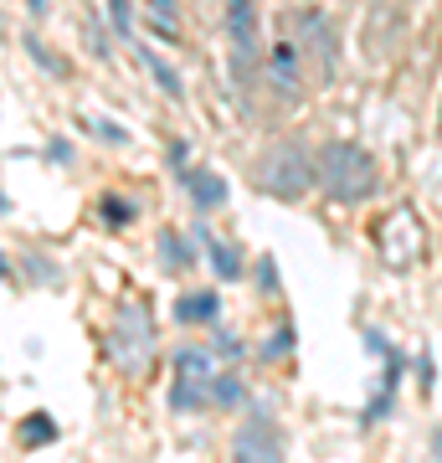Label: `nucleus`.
I'll return each instance as SVG.
<instances>
[{"label":"nucleus","instance_id":"1","mask_svg":"<svg viewBox=\"0 0 442 463\" xmlns=\"http://www.w3.org/2000/svg\"><path fill=\"white\" fill-rule=\"evenodd\" d=\"M252 185L273 201H298L319 185V155H309L304 139H278L252 160Z\"/></svg>","mask_w":442,"mask_h":463},{"label":"nucleus","instance_id":"2","mask_svg":"<svg viewBox=\"0 0 442 463\" xmlns=\"http://www.w3.org/2000/svg\"><path fill=\"white\" fill-rule=\"evenodd\" d=\"M319 185L340 206H355V201H371L381 185V170L371 160V149L350 145V139H334V145L319 149Z\"/></svg>","mask_w":442,"mask_h":463},{"label":"nucleus","instance_id":"3","mask_svg":"<svg viewBox=\"0 0 442 463\" xmlns=\"http://www.w3.org/2000/svg\"><path fill=\"white\" fill-rule=\"evenodd\" d=\"M103 355L118 376L145 381L155 371V319H149V309H139V304L118 309L108 335H103Z\"/></svg>","mask_w":442,"mask_h":463},{"label":"nucleus","instance_id":"4","mask_svg":"<svg viewBox=\"0 0 442 463\" xmlns=\"http://www.w3.org/2000/svg\"><path fill=\"white\" fill-rule=\"evenodd\" d=\"M376 248L381 258L391 263V273H411V268L427 258V232H422V216L411 206H396V212L381 216L376 227Z\"/></svg>","mask_w":442,"mask_h":463},{"label":"nucleus","instance_id":"5","mask_svg":"<svg viewBox=\"0 0 442 463\" xmlns=\"http://www.w3.org/2000/svg\"><path fill=\"white\" fill-rule=\"evenodd\" d=\"M288 36H294V47L304 52V67H314V83H334V67H340V36L329 26L324 11H298L288 16Z\"/></svg>","mask_w":442,"mask_h":463},{"label":"nucleus","instance_id":"6","mask_svg":"<svg viewBox=\"0 0 442 463\" xmlns=\"http://www.w3.org/2000/svg\"><path fill=\"white\" fill-rule=\"evenodd\" d=\"M231 463H288V443L283 428L273 422L268 407H252L247 422L231 432Z\"/></svg>","mask_w":442,"mask_h":463},{"label":"nucleus","instance_id":"7","mask_svg":"<svg viewBox=\"0 0 442 463\" xmlns=\"http://www.w3.org/2000/svg\"><path fill=\"white\" fill-rule=\"evenodd\" d=\"M227 42H231V72L237 83H252L258 72V0H227Z\"/></svg>","mask_w":442,"mask_h":463},{"label":"nucleus","instance_id":"8","mask_svg":"<svg viewBox=\"0 0 442 463\" xmlns=\"http://www.w3.org/2000/svg\"><path fill=\"white\" fill-rule=\"evenodd\" d=\"M212 355L206 350H181L175 355V386H170V407L175 412H201L212 402Z\"/></svg>","mask_w":442,"mask_h":463},{"label":"nucleus","instance_id":"9","mask_svg":"<svg viewBox=\"0 0 442 463\" xmlns=\"http://www.w3.org/2000/svg\"><path fill=\"white\" fill-rule=\"evenodd\" d=\"M401 36H407V11H401V5H391V0L371 5V16H365V32H361L365 57H371L376 67H386L396 52H401Z\"/></svg>","mask_w":442,"mask_h":463},{"label":"nucleus","instance_id":"10","mask_svg":"<svg viewBox=\"0 0 442 463\" xmlns=\"http://www.w3.org/2000/svg\"><path fill=\"white\" fill-rule=\"evenodd\" d=\"M268 83L283 88V93H298V88L309 83V67H304V52L294 47V36L283 32L268 52Z\"/></svg>","mask_w":442,"mask_h":463},{"label":"nucleus","instance_id":"11","mask_svg":"<svg viewBox=\"0 0 442 463\" xmlns=\"http://www.w3.org/2000/svg\"><path fill=\"white\" fill-rule=\"evenodd\" d=\"M196 242H201V232H196ZM196 242H191L181 227H165L160 232V268L165 273H175V279L191 273V268H196Z\"/></svg>","mask_w":442,"mask_h":463},{"label":"nucleus","instance_id":"12","mask_svg":"<svg viewBox=\"0 0 442 463\" xmlns=\"http://www.w3.org/2000/svg\"><path fill=\"white\" fill-rule=\"evenodd\" d=\"M196 232H201V248L212 252L216 279H227V283L242 279V248H237V242H221V237H216V232H206V227H196Z\"/></svg>","mask_w":442,"mask_h":463},{"label":"nucleus","instance_id":"13","mask_svg":"<svg viewBox=\"0 0 442 463\" xmlns=\"http://www.w3.org/2000/svg\"><path fill=\"white\" fill-rule=\"evenodd\" d=\"M181 181H185V191H191V201H196L201 212H212V206H221L227 201V181L221 175H212V170H181Z\"/></svg>","mask_w":442,"mask_h":463},{"label":"nucleus","instance_id":"14","mask_svg":"<svg viewBox=\"0 0 442 463\" xmlns=\"http://www.w3.org/2000/svg\"><path fill=\"white\" fill-rule=\"evenodd\" d=\"M216 315H221V298H216L212 288L175 298V319H181V325H216Z\"/></svg>","mask_w":442,"mask_h":463},{"label":"nucleus","instance_id":"15","mask_svg":"<svg viewBox=\"0 0 442 463\" xmlns=\"http://www.w3.org/2000/svg\"><path fill=\"white\" fill-rule=\"evenodd\" d=\"M401 365H407V355H401V350H386V376H381V386H376V402L365 407V422H381V417H386V407L396 402V381H401Z\"/></svg>","mask_w":442,"mask_h":463},{"label":"nucleus","instance_id":"16","mask_svg":"<svg viewBox=\"0 0 442 463\" xmlns=\"http://www.w3.org/2000/svg\"><path fill=\"white\" fill-rule=\"evenodd\" d=\"M145 26L160 42H181V16H175V0H145Z\"/></svg>","mask_w":442,"mask_h":463},{"label":"nucleus","instance_id":"17","mask_svg":"<svg viewBox=\"0 0 442 463\" xmlns=\"http://www.w3.org/2000/svg\"><path fill=\"white\" fill-rule=\"evenodd\" d=\"M16 438L26 448H47L52 438H57V422H52L47 412H32V417H21V422H16Z\"/></svg>","mask_w":442,"mask_h":463},{"label":"nucleus","instance_id":"18","mask_svg":"<svg viewBox=\"0 0 442 463\" xmlns=\"http://www.w3.org/2000/svg\"><path fill=\"white\" fill-rule=\"evenodd\" d=\"M21 47L32 52L36 62H42V72H47V78H67V72H72V67H67L62 57H57V52H52V47H47V42H42L36 32H26V36H21Z\"/></svg>","mask_w":442,"mask_h":463},{"label":"nucleus","instance_id":"19","mask_svg":"<svg viewBox=\"0 0 442 463\" xmlns=\"http://www.w3.org/2000/svg\"><path fill=\"white\" fill-rule=\"evenodd\" d=\"M139 57H145L149 78H155V83H160L165 93H170V99H185V83H181V78H175V72H170V62H165V57H155V52H149V47H139Z\"/></svg>","mask_w":442,"mask_h":463},{"label":"nucleus","instance_id":"20","mask_svg":"<svg viewBox=\"0 0 442 463\" xmlns=\"http://www.w3.org/2000/svg\"><path fill=\"white\" fill-rule=\"evenodd\" d=\"M288 355H294V325L283 319L278 330L262 340V361H288Z\"/></svg>","mask_w":442,"mask_h":463},{"label":"nucleus","instance_id":"21","mask_svg":"<svg viewBox=\"0 0 442 463\" xmlns=\"http://www.w3.org/2000/svg\"><path fill=\"white\" fill-rule=\"evenodd\" d=\"M242 402H247L242 376H216V386H212V407H242Z\"/></svg>","mask_w":442,"mask_h":463},{"label":"nucleus","instance_id":"22","mask_svg":"<svg viewBox=\"0 0 442 463\" xmlns=\"http://www.w3.org/2000/svg\"><path fill=\"white\" fill-rule=\"evenodd\" d=\"M108 21H114L118 36L134 32V0H108Z\"/></svg>","mask_w":442,"mask_h":463},{"label":"nucleus","instance_id":"23","mask_svg":"<svg viewBox=\"0 0 442 463\" xmlns=\"http://www.w3.org/2000/svg\"><path fill=\"white\" fill-rule=\"evenodd\" d=\"M129 216H134V206H129V201L103 196V222H108V227H129Z\"/></svg>","mask_w":442,"mask_h":463},{"label":"nucleus","instance_id":"24","mask_svg":"<svg viewBox=\"0 0 442 463\" xmlns=\"http://www.w3.org/2000/svg\"><path fill=\"white\" fill-rule=\"evenodd\" d=\"M93 134L108 139V145H124V139H129V129H118V124H108V118H93Z\"/></svg>","mask_w":442,"mask_h":463},{"label":"nucleus","instance_id":"25","mask_svg":"<svg viewBox=\"0 0 442 463\" xmlns=\"http://www.w3.org/2000/svg\"><path fill=\"white\" fill-rule=\"evenodd\" d=\"M258 283L268 288V294H278V263H273V258H262L258 263Z\"/></svg>","mask_w":442,"mask_h":463},{"label":"nucleus","instance_id":"26","mask_svg":"<svg viewBox=\"0 0 442 463\" xmlns=\"http://www.w3.org/2000/svg\"><path fill=\"white\" fill-rule=\"evenodd\" d=\"M216 350H221L227 361H237V355H242V340H237V335H227V330H216Z\"/></svg>","mask_w":442,"mask_h":463},{"label":"nucleus","instance_id":"27","mask_svg":"<svg viewBox=\"0 0 442 463\" xmlns=\"http://www.w3.org/2000/svg\"><path fill=\"white\" fill-rule=\"evenodd\" d=\"M432 463H442V428H432Z\"/></svg>","mask_w":442,"mask_h":463},{"label":"nucleus","instance_id":"28","mask_svg":"<svg viewBox=\"0 0 442 463\" xmlns=\"http://www.w3.org/2000/svg\"><path fill=\"white\" fill-rule=\"evenodd\" d=\"M26 5H32L36 16H42V11H47V0H26Z\"/></svg>","mask_w":442,"mask_h":463}]
</instances>
